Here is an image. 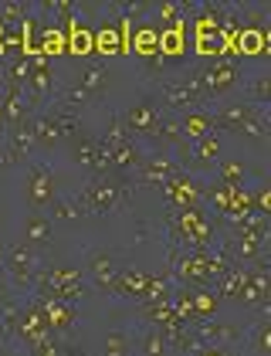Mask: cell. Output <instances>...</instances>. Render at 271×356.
Segmentation results:
<instances>
[{
	"label": "cell",
	"mask_w": 271,
	"mask_h": 356,
	"mask_svg": "<svg viewBox=\"0 0 271 356\" xmlns=\"http://www.w3.org/2000/svg\"><path fill=\"white\" fill-rule=\"evenodd\" d=\"M231 268V258L224 251H183L173 254V278L187 289H217L220 275Z\"/></svg>",
	"instance_id": "cell-1"
},
{
	"label": "cell",
	"mask_w": 271,
	"mask_h": 356,
	"mask_svg": "<svg viewBox=\"0 0 271 356\" xmlns=\"http://www.w3.org/2000/svg\"><path fill=\"white\" fill-rule=\"evenodd\" d=\"M214 115V129H227V133H238V136H251V139H268L271 126H268V112L258 109V106H251V102H224Z\"/></svg>",
	"instance_id": "cell-2"
},
{
	"label": "cell",
	"mask_w": 271,
	"mask_h": 356,
	"mask_svg": "<svg viewBox=\"0 0 271 356\" xmlns=\"http://www.w3.org/2000/svg\"><path fill=\"white\" fill-rule=\"evenodd\" d=\"M170 238L173 245L187 251H211L214 248V224L204 207H183L170 218Z\"/></svg>",
	"instance_id": "cell-3"
},
{
	"label": "cell",
	"mask_w": 271,
	"mask_h": 356,
	"mask_svg": "<svg viewBox=\"0 0 271 356\" xmlns=\"http://www.w3.org/2000/svg\"><path fill=\"white\" fill-rule=\"evenodd\" d=\"M34 296L41 299H61V302H81L85 296V275L75 265H51L38 275V285H34Z\"/></svg>",
	"instance_id": "cell-4"
},
{
	"label": "cell",
	"mask_w": 271,
	"mask_h": 356,
	"mask_svg": "<svg viewBox=\"0 0 271 356\" xmlns=\"http://www.w3.org/2000/svg\"><path fill=\"white\" fill-rule=\"evenodd\" d=\"M193 75L204 88V99H220L241 85V65L234 58H214V61L200 65Z\"/></svg>",
	"instance_id": "cell-5"
},
{
	"label": "cell",
	"mask_w": 271,
	"mask_h": 356,
	"mask_svg": "<svg viewBox=\"0 0 271 356\" xmlns=\"http://www.w3.org/2000/svg\"><path fill=\"white\" fill-rule=\"evenodd\" d=\"M122 197H126V187L115 180V177H95L88 187H85V193H81V204H85V211L88 214H95V218H106V214H112L119 204H122Z\"/></svg>",
	"instance_id": "cell-6"
},
{
	"label": "cell",
	"mask_w": 271,
	"mask_h": 356,
	"mask_svg": "<svg viewBox=\"0 0 271 356\" xmlns=\"http://www.w3.org/2000/svg\"><path fill=\"white\" fill-rule=\"evenodd\" d=\"M3 268H7V278H10V285H14L17 292H34L41 272H38V261H34V254H31L27 245H7Z\"/></svg>",
	"instance_id": "cell-7"
},
{
	"label": "cell",
	"mask_w": 271,
	"mask_h": 356,
	"mask_svg": "<svg viewBox=\"0 0 271 356\" xmlns=\"http://www.w3.org/2000/svg\"><path fill=\"white\" fill-rule=\"evenodd\" d=\"M163 106L166 109H176V112H190V109H200L207 99H204V88L197 82V75H183V79H170L163 82Z\"/></svg>",
	"instance_id": "cell-8"
},
{
	"label": "cell",
	"mask_w": 271,
	"mask_h": 356,
	"mask_svg": "<svg viewBox=\"0 0 271 356\" xmlns=\"http://www.w3.org/2000/svg\"><path fill=\"white\" fill-rule=\"evenodd\" d=\"M27 92H31V109L44 106V99L54 95V68H51V58L34 51L27 58Z\"/></svg>",
	"instance_id": "cell-9"
},
{
	"label": "cell",
	"mask_w": 271,
	"mask_h": 356,
	"mask_svg": "<svg viewBox=\"0 0 271 356\" xmlns=\"http://www.w3.org/2000/svg\"><path fill=\"white\" fill-rule=\"evenodd\" d=\"M163 197L173 211H183V207H200L204 200V184L197 177H187V173H176L173 180L163 184Z\"/></svg>",
	"instance_id": "cell-10"
},
{
	"label": "cell",
	"mask_w": 271,
	"mask_h": 356,
	"mask_svg": "<svg viewBox=\"0 0 271 356\" xmlns=\"http://www.w3.org/2000/svg\"><path fill=\"white\" fill-rule=\"evenodd\" d=\"M234 51L238 55H265L268 51V31H265V14L244 17L238 34H234Z\"/></svg>",
	"instance_id": "cell-11"
},
{
	"label": "cell",
	"mask_w": 271,
	"mask_h": 356,
	"mask_svg": "<svg viewBox=\"0 0 271 356\" xmlns=\"http://www.w3.org/2000/svg\"><path fill=\"white\" fill-rule=\"evenodd\" d=\"M160 102L156 99H142V102H133L129 112H126V122H122V129L129 133V136H153L156 133V122H160Z\"/></svg>",
	"instance_id": "cell-12"
},
{
	"label": "cell",
	"mask_w": 271,
	"mask_h": 356,
	"mask_svg": "<svg viewBox=\"0 0 271 356\" xmlns=\"http://www.w3.org/2000/svg\"><path fill=\"white\" fill-rule=\"evenodd\" d=\"M106 146L108 153H112V170H133L139 166V153H136V146L129 143V133L122 129V122L119 119H112L108 122V136H106Z\"/></svg>",
	"instance_id": "cell-13"
},
{
	"label": "cell",
	"mask_w": 271,
	"mask_h": 356,
	"mask_svg": "<svg viewBox=\"0 0 271 356\" xmlns=\"http://www.w3.org/2000/svg\"><path fill=\"white\" fill-rule=\"evenodd\" d=\"M48 336H51V329H48V323H44L41 309H38L34 302H31V305H24V309H21V319H17V336H14V339H17L21 346H27V350H31V346L44 343Z\"/></svg>",
	"instance_id": "cell-14"
},
{
	"label": "cell",
	"mask_w": 271,
	"mask_h": 356,
	"mask_svg": "<svg viewBox=\"0 0 271 356\" xmlns=\"http://www.w3.org/2000/svg\"><path fill=\"white\" fill-rule=\"evenodd\" d=\"M54 200V177L48 163H38L31 166V177H27V204L34 207V211H41V207H48Z\"/></svg>",
	"instance_id": "cell-15"
},
{
	"label": "cell",
	"mask_w": 271,
	"mask_h": 356,
	"mask_svg": "<svg viewBox=\"0 0 271 356\" xmlns=\"http://www.w3.org/2000/svg\"><path fill=\"white\" fill-rule=\"evenodd\" d=\"M190 336L197 346H231L238 339V329L231 323H217V319H204V323H193Z\"/></svg>",
	"instance_id": "cell-16"
},
{
	"label": "cell",
	"mask_w": 271,
	"mask_h": 356,
	"mask_svg": "<svg viewBox=\"0 0 271 356\" xmlns=\"http://www.w3.org/2000/svg\"><path fill=\"white\" fill-rule=\"evenodd\" d=\"M180 173V160L166 156V153H153L139 163V180L142 184H153V187H163L166 180H173Z\"/></svg>",
	"instance_id": "cell-17"
},
{
	"label": "cell",
	"mask_w": 271,
	"mask_h": 356,
	"mask_svg": "<svg viewBox=\"0 0 271 356\" xmlns=\"http://www.w3.org/2000/svg\"><path fill=\"white\" fill-rule=\"evenodd\" d=\"M34 305L41 309V316H44L48 329H58V332L72 329V326H75V319H79V309H75L72 302H61V299H41V296H34Z\"/></svg>",
	"instance_id": "cell-18"
},
{
	"label": "cell",
	"mask_w": 271,
	"mask_h": 356,
	"mask_svg": "<svg viewBox=\"0 0 271 356\" xmlns=\"http://www.w3.org/2000/svg\"><path fill=\"white\" fill-rule=\"evenodd\" d=\"M129 51H136L139 58H146L149 65L160 61V28L156 24H136L129 28Z\"/></svg>",
	"instance_id": "cell-19"
},
{
	"label": "cell",
	"mask_w": 271,
	"mask_h": 356,
	"mask_svg": "<svg viewBox=\"0 0 271 356\" xmlns=\"http://www.w3.org/2000/svg\"><path fill=\"white\" fill-rule=\"evenodd\" d=\"M183 31H187V14L160 31V61H176V58L187 55V34Z\"/></svg>",
	"instance_id": "cell-20"
},
{
	"label": "cell",
	"mask_w": 271,
	"mask_h": 356,
	"mask_svg": "<svg viewBox=\"0 0 271 356\" xmlns=\"http://www.w3.org/2000/svg\"><path fill=\"white\" fill-rule=\"evenodd\" d=\"M85 275H88L99 289L115 292V275H119V265H115V258H112L108 251H95V254H88V268H85Z\"/></svg>",
	"instance_id": "cell-21"
},
{
	"label": "cell",
	"mask_w": 271,
	"mask_h": 356,
	"mask_svg": "<svg viewBox=\"0 0 271 356\" xmlns=\"http://www.w3.org/2000/svg\"><path fill=\"white\" fill-rule=\"evenodd\" d=\"M244 102H251V106H258V109H265L271 102V72L268 68H258V72H251V75L244 79Z\"/></svg>",
	"instance_id": "cell-22"
},
{
	"label": "cell",
	"mask_w": 271,
	"mask_h": 356,
	"mask_svg": "<svg viewBox=\"0 0 271 356\" xmlns=\"http://www.w3.org/2000/svg\"><path fill=\"white\" fill-rule=\"evenodd\" d=\"M146 285H149V275L142 268H119V275H115V296L139 302L146 296Z\"/></svg>",
	"instance_id": "cell-23"
},
{
	"label": "cell",
	"mask_w": 271,
	"mask_h": 356,
	"mask_svg": "<svg viewBox=\"0 0 271 356\" xmlns=\"http://www.w3.org/2000/svg\"><path fill=\"white\" fill-rule=\"evenodd\" d=\"M180 133H183V139H193V143L211 136V133H214V115L204 109L183 112V115H180Z\"/></svg>",
	"instance_id": "cell-24"
},
{
	"label": "cell",
	"mask_w": 271,
	"mask_h": 356,
	"mask_svg": "<svg viewBox=\"0 0 271 356\" xmlns=\"http://www.w3.org/2000/svg\"><path fill=\"white\" fill-rule=\"evenodd\" d=\"M38 51L48 58H58L68 51V38H65V31H61V24L58 21H41V41H38Z\"/></svg>",
	"instance_id": "cell-25"
},
{
	"label": "cell",
	"mask_w": 271,
	"mask_h": 356,
	"mask_svg": "<svg viewBox=\"0 0 271 356\" xmlns=\"http://www.w3.org/2000/svg\"><path fill=\"white\" fill-rule=\"evenodd\" d=\"M139 312H142V323H146V326L160 329V332H170V329L183 326V323L176 319V312L170 309V302H160V305H142Z\"/></svg>",
	"instance_id": "cell-26"
},
{
	"label": "cell",
	"mask_w": 271,
	"mask_h": 356,
	"mask_svg": "<svg viewBox=\"0 0 271 356\" xmlns=\"http://www.w3.org/2000/svg\"><path fill=\"white\" fill-rule=\"evenodd\" d=\"M31 122H34V136H38V146L41 149H51L54 143L61 139V129H58V112H38V115H31Z\"/></svg>",
	"instance_id": "cell-27"
},
{
	"label": "cell",
	"mask_w": 271,
	"mask_h": 356,
	"mask_svg": "<svg viewBox=\"0 0 271 356\" xmlns=\"http://www.w3.org/2000/svg\"><path fill=\"white\" fill-rule=\"evenodd\" d=\"M156 139H163L166 146H173V149H180V156L183 160H190L187 149H183V133H180V115H173V112H163L160 122H156V133H153Z\"/></svg>",
	"instance_id": "cell-28"
},
{
	"label": "cell",
	"mask_w": 271,
	"mask_h": 356,
	"mask_svg": "<svg viewBox=\"0 0 271 356\" xmlns=\"http://www.w3.org/2000/svg\"><path fill=\"white\" fill-rule=\"evenodd\" d=\"M48 207H51V220H81V214H88L79 193H54Z\"/></svg>",
	"instance_id": "cell-29"
},
{
	"label": "cell",
	"mask_w": 271,
	"mask_h": 356,
	"mask_svg": "<svg viewBox=\"0 0 271 356\" xmlns=\"http://www.w3.org/2000/svg\"><path fill=\"white\" fill-rule=\"evenodd\" d=\"M217 305H220V299H217L214 289H190V309H193V319H197V323L214 319Z\"/></svg>",
	"instance_id": "cell-30"
},
{
	"label": "cell",
	"mask_w": 271,
	"mask_h": 356,
	"mask_svg": "<svg viewBox=\"0 0 271 356\" xmlns=\"http://www.w3.org/2000/svg\"><path fill=\"white\" fill-rule=\"evenodd\" d=\"M21 309H24V305H17L7 292H0V336H3V339H14V336H17Z\"/></svg>",
	"instance_id": "cell-31"
},
{
	"label": "cell",
	"mask_w": 271,
	"mask_h": 356,
	"mask_svg": "<svg viewBox=\"0 0 271 356\" xmlns=\"http://www.w3.org/2000/svg\"><path fill=\"white\" fill-rule=\"evenodd\" d=\"M95 153H99V139L88 136V133H79V136H72V156H75V163L79 166H95Z\"/></svg>",
	"instance_id": "cell-32"
},
{
	"label": "cell",
	"mask_w": 271,
	"mask_h": 356,
	"mask_svg": "<svg viewBox=\"0 0 271 356\" xmlns=\"http://www.w3.org/2000/svg\"><path fill=\"white\" fill-rule=\"evenodd\" d=\"M173 282L166 275H149V285H146V296L139 299V305H160V302H170L173 296Z\"/></svg>",
	"instance_id": "cell-33"
},
{
	"label": "cell",
	"mask_w": 271,
	"mask_h": 356,
	"mask_svg": "<svg viewBox=\"0 0 271 356\" xmlns=\"http://www.w3.org/2000/svg\"><path fill=\"white\" fill-rule=\"evenodd\" d=\"M102 85H106V61H102V58H92V61H88V68H85V75L79 79V88L81 92H88V95L95 99Z\"/></svg>",
	"instance_id": "cell-34"
},
{
	"label": "cell",
	"mask_w": 271,
	"mask_h": 356,
	"mask_svg": "<svg viewBox=\"0 0 271 356\" xmlns=\"http://www.w3.org/2000/svg\"><path fill=\"white\" fill-rule=\"evenodd\" d=\"M24 241L27 245H48L51 241V220L41 214H31L24 220Z\"/></svg>",
	"instance_id": "cell-35"
},
{
	"label": "cell",
	"mask_w": 271,
	"mask_h": 356,
	"mask_svg": "<svg viewBox=\"0 0 271 356\" xmlns=\"http://www.w3.org/2000/svg\"><path fill=\"white\" fill-rule=\"evenodd\" d=\"M217 184H227V187H247V170L238 160H224L217 166Z\"/></svg>",
	"instance_id": "cell-36"
},
{
	"label": "cell",
	"mask_w": 271,
	"mask_h": 356,
	"mask_svg": "<svg viewBox=\"0 0 271 356\" xmlns=\"http://www.w3.org/2000/svg\"><path fill=\"white\" fill-rule=\"evenodd\" d=\"M166 350H170V343H166V336H163L160 329H146L139 336V353L142 356H163Z\"/></svg>",
	"instance_id": "cell-37"
},
{
	"label": "cell",
	"mask_w": 271,
	"mask_h": 356,
	"mask_svg": "<svg viewBox=\"0 0 271 356\" xmlns=\"http://www.w3.org/2000/svg\"><path fill=\"white\" fill-rule=\"evenodd\" d=\"M247 346H251L258 356H268L271 353V323H268V319H258V326L251 329Z\"/></svg>",
	"instance_id": "cell-38"
},
{
	"label": "cell",
	"mask_w": 271,
	"mask_h": 356,
	"mask_svg": "<svg viewBox=\"0 0 271 356\" xmlns=\"http://www.w3.org/2000/svg\"><path fill=\"white\" fill-rule=\"evenodd\" d=\"M187 156H193V160H217V156H220V139H217V129L211 133V136L197 139Z\"/></svg>",
	"instance_id": "cell-39"
},
{
	"label": "cell",
	"mask_w": 271,
	"mask_h": 356,
	"mask_svg": "<svg viewBox=\"0 0 271 356\" xmlns=\"http://www.w3.org/2000/svg\"><path fill=\"white\" fill-rule=\"evenodd\" d=\"M133 353V339L126 332H108L102 343V356H129Z\"/></svg>",
	"instance_id": "cell-40"
},
{
	"label": "cell",
	"mask_w": 271,
	"mask_h": 356,
	"mask_svg": "<svg viewBox=\"0 0 271 356\" xmlns=\"http://www.w3.org/2000/svg\"><path fill=\"white\" fill-rule=\"evenodd\" d=\"M31 356H68V346H65V343H58L54 336H48L44 343L31 346Z\"/></svg>",
	"instance_id": "cell-41"
},
{
	"label": "cell",
	"mask_w": 271,
	"mask_h": 356,
	"mask_svg": "<svg viewBox=\"0 0 271 356\" xmlns=\"http://www.w3.org/2000/svg\"><path fill=\"white\" fill-rule=\"evenodd\" d=\"M190 356H238V353H234V346H197V350H190Z\"/></svg>",
	"instance_id": "cell-42"
},
{
	"label": "cell",
	"mask_w": 271,
	"mask_h": 356,
	"mask_svg": "<svg viewBox=\"0 0 271 356\" xmlns=\"http://www.w3.org/2000/svg\"><path fill=\"white\" fill-rule=\"evenodd\" d=\"M7 136V129H3V95H0V139Z\"/></svg>",
	"instance_id": "cell-43"
},
{
	"label": "cell",
	"mask_w": 271,
	"mask_h": 356,
	"mask_svg": "<svg viewBox=\"0 0 271 356\" xmlns=\"http://www.w3.org/2000/svg\"><path fill=\"white\" fill-rule=\"evenodd\" d=\"M3 261H7V245L0 241V268H3Z\"/></svg>",
	"instance_id": "cell-44"
},
{
	"label": "cell",
	"mask_w": 271,
	"mask_h": 356,
	"mask_svg": "<svg viewBox=\"0 0 271 356\" xmlns=\"http://www.w3.org/2000/svg\"><path fill=\"white\" fill-rule=\"evenodd\" d=\"M68 356H88L85 350H75V346H68Z\"/></svg>",
	"instance_id": "cell-45"
}]
</instances>
